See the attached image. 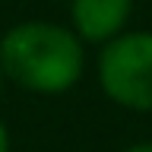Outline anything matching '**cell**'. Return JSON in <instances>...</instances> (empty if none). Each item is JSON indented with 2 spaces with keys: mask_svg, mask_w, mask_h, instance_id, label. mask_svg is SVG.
I'll list each match as a JSON object with an SVG mask.
<instances>
[{
  "mask_svg": "<svg viewBox=\"0 0 152 152\" xmlns=\"http://www.w3.org/2000/svg\"><path fill=\"white\" fill-rule=\"evenodd\" d=\"M0 66L22 89L57 95L73 89L83 76V45L64 26L22 22L0 41Z\"/></svg>",
  "mask_w": 152,
  "mask_h": 152,
  "instance_id": "cell-1",
  "label": "cell"
},
{
  "mask_svg": "<svg viewBox=\"0 0 152 152\" xmlns=\"http://www.w3.org/2000/svg\"><path fill=\"white\" fill-rule=\"evenodd\" d=\"M98 79L108 98L133 111H152V32H127L104 45Z\"/></svg>",
  "mask_w": 152,
  "mask_h": 152,
  "instance_id": "cell-2",
  "label": "cell"
},
{
  "mask_svg": "<svg viewBox=\"0 0 152 152\" xmlns=\"http://www.w3.org/2000/svg\"><path fill=\"white\" fill-rule=\"evenodd\" d=\"M133 0H73V26L86 41H111L121 35Z\"/></svg>",
  "mask_w": 152,
  "mask_h": 152,
  "instance_id": "cell-3",
  "label": "cell"
},
{
  "mask_svg": "<svg viewBox=\"0 0 152 152\" xmlns=\"http://www.w3.org/2000/svg\"><path fill=\"white\" fill-rule=\"evenodd\" d=\"M0 152H10V136H7V127L0 124Z\"/></svg>",
  "mask_w": 152,
  "mask_h": 152,
  "instance_id": "cell-4",
  "label": "cell"
},
{
  "mask_svg": "<svg viewBox=\"0 0 152 152\" xmlns=\"http://www.w3.org/2000/svg\"><path fill=\"white\" fill-rule=\"evenodd\" d=\"M127 152H152V142H136V146H130Z\"/></svg>",
  "mask_w": 152,
  "mask_h": 152,
  "instance_id": "cell-5",
  "label": "cell"
},
{
  "mask_svg": "<svg viewBox=\"0 0 152 152\" xmlns=\"http://www.w3.org/2000/svg\"><path fill=\"white\" fill-rule=\"evenodd\" d=\"M0 86H3V66H0Z\"/></svg>",
  "mask_w": 152,
  "mask_h": 152,
  "instance_id": "cell-6",
  "label": "cell"
}]
</instances>
